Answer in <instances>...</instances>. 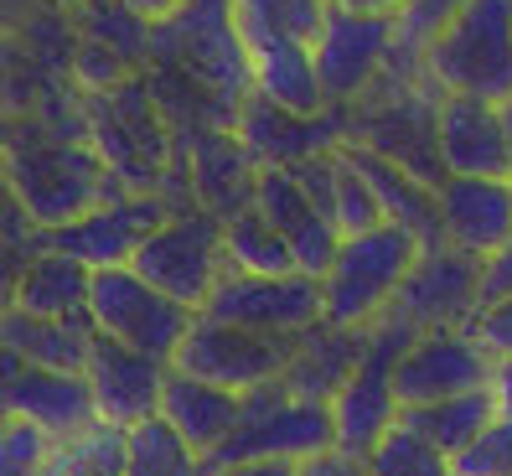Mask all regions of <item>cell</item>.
I'll use <instances>...</instances> for the list:
<instances>
[{
  "label": "cell",
  "instance_id": "obj_31",
  "mask_svg": "<svg viewBox=\"0 0 512 476\" xmlns=\"http://www.w3.org/2000/svg\"><path fill=\"white\" fill-rule=\"evenodd\" d=\"M73 32L83 42L114 52L119 63H130L135 73H145L150 52H156V26H150L140 11H130L125 0H88L83 11H73Z\"/></svg>",
  "mask_w": 512,
  "mask_h": 476
},
{
  "label": "cell",
  "instance_id": "obj_3",
  "mask_svg": "<svg viewBox=\"0 0 512 476\" xmlns=\"http://www.w3.org/2000/svg\"><path fill=\"white\" fill-rule=\"evenodd\" d=\"M425 78L440 99H512V0H466L425 47Z\"/></svg>",
  "mask_w": 512,
  "mask_h": 476
},
{
  "label": "cell",
  "instance_id": "obj_13",
  "mask_svg": "<svg viewBox=\"0 0 512 476\" xmlns=\"http://www.w3.org/2000/svg\"><path fill=\"white\" fill-rule=\"evenodd\" d=\"M0 420H26L52 445H63L83 430H94L99 409H94V389H88L83 373L26 368L16 352L0 347Z\"/></svg>",
  "mask_w": 512,
  "mask_h": 476
},
{
  "label": "cell",
  "instance_id": "obj_45",
  "mask_svg": "<svg viewBox=\"0 0 512 476\" xmlns=\"http://www.w3.org/2000/svg\"><path fill=\"white\" fill-rule=\"evenodd\" d=\"M202 476H300V461H233V466H213Z\"/></svg>",
  "mask_w": 512,
  "mask_h": 476
},
{
  "label": "cell",
  "instance_id": "obj_53",
  "mask_svg": "<svg viewBox=\"0 0 512 476\" xmlns=\"http://www.w3.org/2000/svg\"><path fill=\"white\" fill-rule=\"evenodd\" d=\"M6 151H11V130L0 125V161H6Z\"/></svg>",
  "mask_w": 512,
  "mask_h": 476
},
{
  "label": "cell",
  "instance_id": "obj_9",
  "mask_svg": "<svg viewBox=\"0 0 512 476\" xmlns=\"http://www.w3.org/2000/svg\"><path fill=\"white\" fill-rule=\"evenodd\" d=\"M337 451V425H331V404H311L285 394V383H264L244 394V425L233 430L223 451L202 461V471L233 466V461H316Z\"/></svg>",
  "mask_w": 512,
  "mask_h": 476
},
{
  "label": "cell",
  "instance_id": "obj_19",
  "mask_svg": "<svg viewBox=\"0 0 512 476\" xmlns=\"http://www.w3.org/2000/svg\"><path fill=\"white\" fill-rule=\"evenodd\" d=\"M233 135L244 140V151L254 156L259 171H295L300 161L342 151L347 145V109H326L316 119H295L285 109H269L264 99L249 94V104L238 109Z\"/></svg>",
  "mask_w": 512,
  "mask_h": 476
},
{
  "label": "cell",
  "instance_id": "obj_43",
  "mask_svg": "<svg viewBox=\"0 0 512 476\" xmlns=\"http://www.w3.org/2000/svg\"><path fill=\"white\" fill-rule=\"evenodd\" d=\"M42 244H0V316L16 311V295H21V280H26V264H32Z\"/></svg>",
  "mask_w": 512,
  "mask_h": 476
},
{
  "label": "cell",
  "instance_id": "obj_20",
  "mask_svg": "<svg viewBox=\"0 0 512 476\" xmlns=\"http://www.w3.org/2000/svg\"><path fill=\"white\" fill-rule=\"evenodd\" d=\"M435 207L440 238L481 264L512 244V187L502 176H445L435 187Z\"/></svg>",
  "mask_w": 512,
  "mask_h": 476
},
{
  "label": "cell",
  "instance_id": "obj_38",
  "mask_svg": "<svg viewBox=\"0 0 512 476\" xmlns=\"http://www.w3.org/2000/svg\"><path fill=\"white\" fill-rule=\"evenodd\" d=\"M450 476H512V420L507 414H497V420L450 461Z\"/></svg>",
  "mask_w": 512,
  "mask_h": 476
},
{
  "label": "cell",
  "instance_id": "obj_52",
  "mask_svg": "<svg viewBox=\"0 0 512 476\" xmlns=\"http://www.w3.org/2000/svg\"><path fill=\"white\" fill-rule=\"evenodd\" d=\"M47 6H57V11H68V16H73V11H83V6H88V0H47Z\"/></svg>",
  "mask_w": 512,
  "mask_h": 476
},
{
  "label": "cell",
  "instance_id": "obj_29",
  "mask_svg": "<svg viewBox=\"0 0 512 476\" xmlns=\"http://www.w3.org/2000/svg\"><path fill=\"white\" fill-rule=\"evenodd\" d=\"M88 295H94V270H83L78 259L42 244L26 264L16 311L47 316V321H88Z\"/></svg>",
  "mask_w": 512,
  "mask_h": 476
},
{
  "label": "cell",
  "instance_id": "obj_14",
  "mask_svg": "<svg viewBox=\"0 0 512 476\" xmlns=\"http://www.w3.org/2000/svg\"><path fill=\"white\" fill-rule=\"evenodd\" d=\"M388 311H399L414 332H466L481 311V259L450 244L419 249V264Z\"/></svg>",
  "mask_w": 512,
  "mask_h": 476
},
{
  "label": "cell",
  "instance_id": "obj_24",
  "mask_svg": "<svg viewBox=\"0 0 512 476\" xmlns=\"http://www.w3.org/2000/svg\"><path fill=\"white\" fill-rule=\"evenodd\" d=\"M161 420L207 461L233 440L238 425H244V394H228L218 383H202V378H187V373L171 368L166 394H161Z\"/></svg>",
  "mask_w": 512,
  "mask_h": 476
},
{
  "label": "cell",
  "instance_id": "obj_46",
  "mask_svg": "<svg viewBox=\"0 0 512 476\" xmlns=\"http://www.w3.org/2000/svg\"><path fill=\"white\" fill-rule=\"evenodd\" d=\"M300 476H363V461H352V456H342V451H326V456H316V461L300 466Z\"/></svg>",
  "mask_w": 512,
  "mask_h": 476
},
{
  "label": "cell",
  "instance_id": "obj_51",
  "mask_svg": "<svg viewBox=\"0 0 512 476\" xmlns=\"http://www.w3.org/2000/svg\"><path fill=\"white\" fill-rule=\"evenodd\" d=\"M502 125H507V187H512V99L502 104Z\"/></svg>",
  "mask_w": 512,
  "mask_h": 476
},
{
  "label": "cell",
  "instance_id": "obj_8",
  "mask_svg": "<svg viewBox=\"0 0 512 476\" xmlns=\"http://www.w3.org/2000/svg\"><path fill=\"white\" fill-rule=\"evenodd\" d=\"M419 332L399 316V311H383L368 326V352L357 373L342 383V394L331 399V425H337V451L352 461H368V451L399 425V399H394V368L399 357L409 352Z\"/></svg>",
  "mask_w": 512,
  "mask_h": 476
},
{
  "label": "cell",
  "instance_id": "obj_5",
  "mask_svg": "<svg viewBox=\"0 0 512 476\" xmlns=\"http://www.w3.org/2000/svg\"><path fill=\"white\" fill-rule=\"evenodd\" d=\"M150 68H171L207 88L228 114L249 104L254 83H249V52L233 21V0H187L171 21L156 26V52Z\"/></svg>",
  "mask_w": 512,
  "mask_h": 476
},
{
  "label": "cell",
  "instance_id": "obj_40",
  "mask_svg": "<svg viewBox=\"0 0 512 476\" xmlns=\"http://www.w3.org/2000/svg\"><path fill=\"white\" fill-rule=\"evenodd\" d=\"M130 78H140L130 63H119L114 52H104V47L78 37V47H73V88H78V94L94 99V94H109V88L130 83Z\"/></svg>",
  "mask_w": 512,
  "mask_h": 476
},
{
  "label": "cell",
  "instance_id": "obj_2",
  "mask_svg": "<svg viewBox=\"0 0 512 476\" xmlns=\"http://www.w3.org/2000/svg\"><path fill=\"white\" fill-rule=\"evenodd\" d=\"M0 171L11 176L37 233H57L104 202L130 197V187L109 171V161L88 140H16Z\"/></svg>",
  "mask_w": 512,
  "mask_h": 476
},
{
  "label": "cell",
  "instance_id": "obj_26",
  "mask_svg": "<svg viewBox=\"0 0 512 476\" xmlns=\"http://www.w3.org/2000/svg\"><path fill=\"white\" fill-rule=\"evenodd\" d=\"M368 352V332H342V326H311L306 337H300L290 368H285V394L295 399H311V404H331L342 394V383L357 373Z\"/></svg>",
  "mask_w": 512,
  "mask_h": 476
},
{
  "label": "cell",
  "instance_id": "obj_50",
  "mask_svg": "<svg viewBox=\"0 0 512 476\" xmlns=\"http://www.w3.org/2000/svg\"><path fill=\"white\" fill-rule=\"evenodd\" d=\"M125 6H130V11H140L150 26H161V21H171L176 11H182L187 0H125Z\"/></svg>",
  "mask_w": 512,
  "mask_h": 476
},
{
  "label": "cell",
  "instance_id": "obj_48",
  "mask_svg": "<svg viewBox=\"0 0 512 476\" xmlns=\"http://www.w3.org/2000/svg\"><path fill=\"white\" fill-rule=\"evenodd\" d=\"M326 6L331 11H363V16H394L399 21L414 0H326Z\"/></svg>",
  "mask_w": 512,
  "mask_h": 476
},
{
  "label": "cell",
  "instance_id": "obj_21",
  "mask_svg": "<svg viewBox=\"0 0 512 476\" xmlns=\"http://www.w3.org/2000/svg\"><path fill=\"white\" fill-rule=\"evenodd\" d=\"M254 207L264 213V223L285 238L295 275L326 280L331 259H337V249H342V233L331 228V218L306 197V187L295 182V171H259Z\"/></svg>",
  "mask_w": 512,
  "mask_h": 476
},
{
  "label": "cell",
  "instance_id": "obj_23",
  "mask_svg": "<svg viewBox=\"0 0 512 476\" xmlns=\"http://www.w3.org/2000/svg\"><path fill=\"white\" fill-rule=\"evenodd\" d=\"M435 140H440L445 176H502V182H507V125H502V104L440 99Z\"/></svg>",
  "mask_w": 512,
  "mask_h": 476
},
{
  "label": "cell",
  "instance_id": "obj_10",
  "mask_svg": "<svg viewBox=\"0 0 512 476\" xmlns=\"http://www.w3.org/2000/svg\"><path fill=\"white\" fill-rule=\"evenodd\" d=\"M88 321H94V337H109L130 352H145V357H156V363H176L197 311L176 306L171 295L145 285L125 264V270H99L94 275Z\"/></svg>",
  "mask_w": 512,
  "mask_h": 476
},
{
  "label": "cell",
  "instance_id": "obj_37",
  "mask_svg": "<svg viewBox=\"0 0 512 476\" xmlns=\"http://www.w3.org/2000/svg\"><path fill=\"white\" fill-rule=\"evenodd\" d=\"M383 223L378 213V197L373 187L357 176V166L342 156V176H337V197H331V228H337L342 238H357V233H373Z\"/></svg>",
  "mask_w": 512,
  "mask_h": 476
},
{
  "label": "cell",
  "instance_id": "obj_11",
  "mask_svg": "<svg viewBox=\"0 0 512 476\" xmlns=\"http://www.w3.org/2000/svg\"><path fill=\"white\" fill-rule=\"evenodd\" d=\"M295 347L300 337H264V332H249V326L197 316L171 368L187 378H202V383H218L228 394H254L264 383L285 378Z\"/></svg>",
  "mask_w": 512,
  "mask_h": 476
},
{
  "label": "cell",
  "instance_id": "obj_15",
  "mask_svg": "<svg viewBox=\"0 0 512 476\" xmlns=\"http://www.w3.org/2000/svg\"><path fill=\"white\" fill-rule=\"evenodd\" d=\"M228 326H249L264 337H306L311 326H321V280L306 275H228L207 311Z\"/></svg>",
  "mask_w": 512,
  "mask_h": 476
},
{
  "label": "cell",
  "instance_id": "obj_1",
  "mask_svg": "<svg viewBox=\"0 0 512 476\" xmlns=\"http://www.w3.org/2000/svg\"><path fill=\"white\" fill-rule=\"evenodd\" d=\"M88 145L109 161V171L125 182L130 192H150V197H166L171 207H182L171 197V176L187 182V161H182V140L166 125L161 104L150 99V83L130 78L109 88V94L88 99Z\"/></svg>",
  "mask_w": 512,
  "mask_h": 476
},
{
  "label": "cell",
  "instance_id": "obj_42",
  "mask_svg": "<svg viewBox=\"0 0 512 476\" xmlns=\"http://www.w3.org/2000/svg\"><path fill=\"white\" fill-rule=\"evenodd\" d=\"M0 244H42V233H37L32 213L21 207L6 171H0Z\"/></svg>",
  "mask_w": 512,
  "mask_h": 476
},
{
  "label": "cell",
  "instance_id": "obj_6",
  "mask_svg": "<svg viewBox=\"0 0 512 476\" xmlns=\"http://www.w3.org/2000/svg\"><path fill=\"white\" fill-rule=\"evenodd\" d=\"M73 47V16L57 6H42L21 32L0 37V125H26L73 94Z\"/></svg>",
  "mask_w": 512,
  "mask_h": 476
},
{
  "label": "cell",
  "instance_id": "obj_44",
  "mask_svg": "<svg viewBox=\"0 0 512 476\" xmlns=\"http://www.w3.org/2000/svg\"><path fill=\"white\" fill-rule=\"evenodd\" d=\"M502 295H512V244L497 249L487 264H481V306L502 301Z\"/></svg>",
  "mask_w": 512,
  "mask_h": 476
},
{
  "label": "cell",
  "instance_id": "obj_4",
  "mask_svg": "<svg viewBox=\"0 0 512 476\" xmlns=\"http://www.w3.org/2000/svg\"><path fill=\"white\" fill-rule=\"evenodd\" d=\"M419 238L399 223H378L373 233L342 238L337 259L321 280V321L342 332H368V326L399 301L409 270L419 264Z\"/></svg>",
  "mask_w": 512,
  "mask_h": 476
},
{
  "label": "cell",
  "instance_id": "obj_32",
  "mask_svg": "<svg viewBox=\"0 0 512 476\" xmlns=\"http://www.w3.org/2000/svg\"><path fill=\"white\" fill-rule=\"evenodd\" d=\"M326 11H331L326 0H233L244 52H254L264 42H316Z\"/></svg>",
  "mask_w": 512,
  "mask_h": 476
},
{
  "label": "cell",
  "instance_id": "obj_33",
  "mask_svg": "<svg viewBox=\"0 0 512 476\" xmlns=\"http://www.w3.org/2000/svg\"><path fill=\"white\" fill-rule=\"evenodd\" d=\"M223 249H228V275H295L285 238L264 223L259 207H244L238 218L223 223Z\"/></svg>",
  "mask_w": 512,
  "mask_h": 476
},
{
  "label": "cell",
  "instance_id": "obj_16",
  "mask_svg": "<svg viewBox=\"0 0 512 476\" xmlns=\"http://www.w3.org/2000/svg\"><path fill=\"white\" fill-rule=\"evenodd\" d=\"M171 213H182V207H171L166 197H150V192H130L119 202H104L94 207L88 218L57 228V233H42V244L78 259L83 270H125V264L135 259V249L145 244L150 233H156Z\"/></svg>",
  "mask_w": 512,
  "mask_h": 476
},
{
  "label": "cell",
  "instance_id": "obj_7",
  "mask_svg": "<svg viewBox=\"0 0 512 476\" xmlns=\"http://www.w3.org/2000/svg\"><path fill=\"white\" fill-rule=\"evenodd\" d=\"M130 270L171 295L187 311H207L213 290L228 280V249H223V218L202 213V207H182L171 213L156 233L135 249Z\"/></svg>",
  "mask_w": 512,
  "mask_h": 476
},
{
  "label": "cell",
  "instance_id": "obj_49",
  "mask_svg": "<svg viewBox=\"0 0 512 476\" xmlns=\"http://www.w3.org/2000/svg\"><path fill=\"white\" fill-rule=\"evenodd\" d=\"M487 389H492V404H497V414H507V420H512V357L492 368V383H487Z\"/></svg>",
  "mask_w": 512,
  "mask_h": 476
},
{
  "label": "cell",
  "instance_id": "obj_35",
  "mask_svg": "<svg viewBox=\"0 0 512 476\" xmlns=\"http://www.w3.org/2000/svg\"><path fill=\"white\" fill-rule=\"evenodd\" d=\"M42 476H125V430L94 425L63 445H52Z\"/></svg>",
  "mask_w": 512,
  "mask_h": 476
},
{
  "label": "cell",
  "instance_id": "obj_30",
  "mask_svg": "<svg viewBox=\"0 0 512 476\" xmlns=\"http://www.w3.org/2000/svg\"><path fill=\"white\" fill-rule=\"evenodd\" d=\"M492 420H497L492 389H476V394H461V399H445V404H425V409H404L399 414V425L414 430L425 445H435L445 461H456Z\"/></svg>",
  "mask_w": 512,
  "mask_h": 476
},
{
  "label": "cell",
  "instance_id": "obj_47",
  "mask_svg": "<svg viewBox=\"0 0 512 476\" xmlns=\"http://www.w3.org/2000/svg\"><path fill=\"white\" fill-rule=\"evenodd\" d=\"M42 6H47V0H0V37L21 32V26L32 21V16H37Z\"/></svg>",
  "mask_w": 512,
  "mask_h": 476
},
{
  "label": "cell",
  "instance_id": "obj_28",
  "mask_svg": "<svg viewBox=\"0 0 512 476\" xmlns=\"http://www.w3.org/2000/svg\"><path fill=\"white\" fill-rule=\"evenodd\" d=\"M0 347L16 352L26 368H52V373H83L94 352V321H47L11 311L0 316Z\"/></svg>",
  "mask_w": 512,
  "mask_h": 476
},
{
  "label": "cell",
  "instance_id": "obj_27",
  "mask_svg": "<svg viewBox=\"0 0 512 476\" xmlns=\"http://www.w3.org/2000/svg\"><path fill=\"white\" fill-rule=\"evenodd\" d=\"M342 156L357 166V176L373 187V197H378V213H383V223H399V228H409L419 244H445L440 238V207H435V187H425L419 176H409L404 166H394V161H383L378 151H368V145H342Z\"/></svg>",
  "mask_w": 512,
  "mask_h": 476
},
{
  "label": "cell",
  "instance_id": "obj_17",
  "mask_svg": "<svg viewBox=\"0 0 512 476\" xmlns=\"http://www.w3.org/2000/svg\"><path fill=\"white\" fill-rule=\"evenodd\" d=\"M492 368L497 363L476 347L471 326L466 332H419L394 368V399H399V409H425V404L461 399V394L487 389Z\"/></svg>",
  "mask_w": 512,
  "mask_h": 476
},
{
  "label": "cell",
  "instance_id": "obj_12",
  "mask_svg": "<svg viewBox=\"0 0 512 476\" xmlns=\"http://www.w3.org/2000/svg\"><path fill=\"white\" fill-rule=\"evenodd\" d=\"M399 52V21L394 16H363V11H326L321 32L311 42L316 78L326 88L331 109H347L394 68Z\"/></svg>",
  "mask_w": 512,
  "mask_h": 476
},
{
  "label": "cell",
  "instance_id": "obj_22",
  "mask_svg": "<svg viewBox=\"0 0 512 476\" xmlns=\"http://www.w3.org/2000/svg\"><path fill=\"white\" fill-rule=\"evenodd\" d=\"M182 161H187V187L192 202L213 218H238L244 207H254V187H259V166L244 151V140L233 130H197L182 135Z\"/></svg>",
  "mask_w": 512,
  "mask_h": 476
},
{
  "label": "cell",
  "instance_id": "obj_39",
  "mask_svg": "<svg viewBox=\"0 0 512 476\" xmlns=\"http://www.w3.org/2000/svg\"><path fill=\"white\" fill-rule=\"evenodd\" d=\"M52 440L26 420H0V476H42Z\"/></svg>",
  "mask_w": 512,
  "mask_h": 476
},
{
  "label": "cell",
  "instance_id": "obj_41",
  "mask_svg": "<svg viewBox=\"0 0 512 476\" xmlns=\"http://www.w3.org/2000/svg\"><path fill=\"white\" fill-rule=\"evenodd\" d=\"M471 337H476V347L487 352L492 363H507V357H512V295H502V301H487V306L476 311Z\"/></svg>",
  "mask_w": 512,
  "mask_h": 476
},
{
  "label": "cell",
  "instance_id": "obj_18",
  "mask_svg": "<svg viewBox=\"0 0 512 476\" xmlns=\"http://www.w3.org/2000/svg\"><path fill=\"white\" fill-rule=\"evenodd\" d=\"M88 389H94V409H99V425L114 430H135L145 420L161 414V394H166V378L171 363H156L145 352H130L109 337H94V352H88Z\"/></svg>",
  "mask_w": 512,
  "mask_h": 476
},
{
  "label": "cell",
  "instance_id": "obj_25",
  "mask_svg": "<svg viewBox=\"0 0 512 476\" xmlns=\"http://www.w3.org/2000/svg\"><path fill=\"white\" fill-rule=\"evenodd\" d=\"M249 83L254 99H264L269 109H285L295 119H316L326 114V88L316 78V57L311 42H264L249 52Z\"/></svg>",
  "mask_w": 512,
  "mask_h": 476
},
{
  "label": "cell",
  "instance_id": "obj_36",
  "mask_svg": "<svg viewBox=\"0 0 512 476\" xmlns=\"http://www.w3.org/2000/svg\"><path fill=\"white\" fill-rule=\"evenodd\" d=\"M363 476H450V461L435 451V445L419 440L414 430L394 425V430H388L373 451H368Z\"/></svg>",
  "mask_w": 512,
  "mask_h": 476
},
{
  "label": "cell",
  "instance_id": "obj_34",
  "mask_svg": "<svg viewBox=\"0 0 512 476\" xmlns=\"http://www.w3.org/2000/svg\"><path fill=\"white\" fill-rule=\"evenodd\" d=\"M125 476H202V456L156 414L125 435Z\"/></svg>",
  "mask_w": 512,
  "mask_h": 476
}]
</instances>
